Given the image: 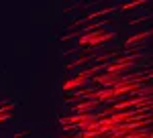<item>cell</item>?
<instances>
[{"mask_svg": "<svg viewBox=\"0 0 153 138\" xmlns=\"http://www.w3.org/2000/svg\"><path fill=\"white\" fill-rule=\"evenodd\" d=\"M114 37V33H106V31H92V33H86L80 37V45H100L106 43Z\"/></svg>", "mask_w": 153, "mask_h": 138, "instance_id": "1", "label": "cell"}, {"mask_svg": "<svg viewBox=\"0 0 153 138\" xmlns=\"http://www.w3.org/2000/svg\"><path fill=\"white\" fill-rule=\"evenodd\" d=\"M147 37H151V31H143V33H139V34H133L131 39H127V47L135 45V43H139V41H145Z\"/></svg>", "mask_w": 153, "mask_h": 138, "instance_id": "2", "label": "cell"}, {"mask_svg": "<svg viewBox=\"0 0 153 138\" xmlns=\"http://www.w3.org/2000/svg\"><path fill=\"white\" fill-rule=\"evenodd\" d=\"M143 2H149V0H135V2H131V4H125L123 10H127V8H135V6H141Z\"/></svg>", "mask_w": 153, "mask_h": 138, "instance_id": "3", "label": "cell"}, {"mask_svg": "<svg viewBox=\"0 0 153 138\" xmlns=\"http://www.w3.org/2000/svg\"><path fill=\"white\" fill-rule=\"evenodd\" d=\"M106 12H110V8H108V10H102V12H96L92 16H100V14H106ZM88 18H90V16H88ZM88 18H82V21H78V23H88Z\"/></svg>", "mask_w": 153, "mask_h": 138, "instance_id": "4", "label": "cell"}, {"mask_svg": "<svg viewBox=\"0 0 153 138\" xmlns=\"http://www.w3.org/2000/svg\"><path fill=\"white\" fill-rule=\"evenodd\" d=\"M8 118H10L8 114H2V112H0V122H4V120H8Z\"/></svg>", "mask_w": 153, "mask_h": 138, "instance_id": "5", "label": "cell"}]
</instances>
